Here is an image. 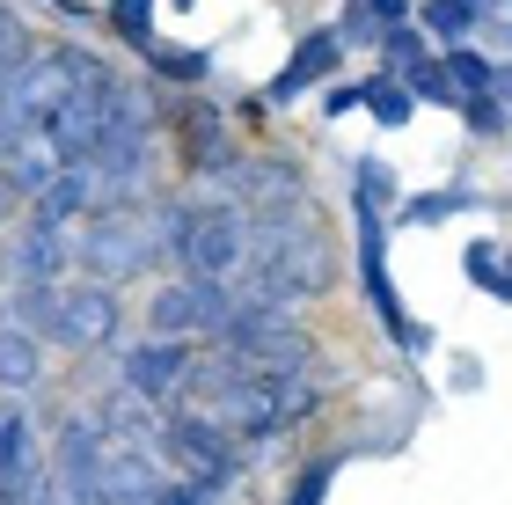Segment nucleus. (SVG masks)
<instances>
[{
    "instance_id": "nucleus-1",
    "label": "nucleus",
    "mask_w": 512,
    "mask_h": 505,
    "mask_svg": "<svg viewBox=\"0 0 512 505\" xmlns=\"http://www.w3.org/2000/svg\"><path fill=\"white\" fill-rule=\"evenodd\" d=\"M74 264L88 271L96 286H125L139 271L154 264V220L139 213V205H96L74 242Z\"/></svg>"
},
{
    "instance_id": "nucleus-2",
    "label": "nucleus",
    "mask_w": 512,
    "mask_h": 505,
    "mask_svg": "<svg viewBox=\"0 0 512 505\" xmlns=\"http://www.w3.org/2000/svg\"><path fill=\"white\" fill-rule=\"evenodd\" d=\"M249 264H256V279H278L293 293L330 279V257H322V242H315V227H308L300 205H278V213L249 220Z\"/></svg>"
},
{
    "instance_id": "nucleus-3",
    "label": "nucleus",
    "mask_w": 512,
    "mask_h": 505,
    "mask_svg": "<svg viewBox=\"0 0 512 505\" xmlns=\"http://www.w3.org/2000/svg\"><path fill=\"white\" fill-rule=\"evenodd\" d=\"M352 205H359V286H366V308H374V323L417 359L432 337L403 315V293H395V279H388V220H381V205H366V198H352Z\"/></svg>"
},
{
    "instance_id": "nucleus-4",
    "label": "nucleus",
    "mask_w": 512,
    "mask_h": 505,
    "mask_svg": "<svg viewBox=\"0 0 512 505\" xmlns=\"http://www.w3.org/2000/svg\"><path fill=\"white\" fill-rule=\"evenodd\" d=\"M176 257L191 279H235L249 264V213L242 205H191V227H183Z\"/></svg>"
},
{
    "instance_id": "nucleus-5",
    "label": "nucleus",
    "mask_w": 512,
    "mask_h": 505,
    "mask_svg": "<svg viewBox=\"0 0 512 505\" xmlns=\"http://www.w3.org/2000/svg\"><path fill=\"white\" fill-rule=\"evenodd\" d=\"M183 381H191V344H183V337L125 344V388H132L139 403H169Z\"/></svg>"
},
{
    "instance_id": "nucleus-6",
    "label": "nucleus",
    "mask_w": 512,
    "mask_h": 505,
    "mask_svg": "<svg viewBox=\"0 0 512 505\" xmlns=\"http://www.w3.org/2000/svg\"><path fill=\"white\" fill-rule=\"evenodd\" d=\"M118 337V293L110 286H74V293H59V337L52 344H66V352H96V344H110Z\"/></svg>"
},
{
    "instance_id": "nucleus-7",
    "label": "nucleus",
    "mask_w": 512,
    "mask_h": 505,
    "mask_svg": "<svg viewBox=\"0 0 512 505\" xmlns=\"http://www.w3.org/2000/svg\"><path fill=\"white\" fill-rule=\"evenodd\" d=\"M74 264V242L59 235L52 220H30L22 235L8 242V257H0V271H8V286H59V271Z\"/></svg>"
},
{
    "instance_id": "nucleus-8",
    "label": "nucleus",
    "mask_w": 512,
    "mask_h": 505,
    "mask_svg": "<svg viewBox=\"0 0 512 505\" xmlns=\"http://www.w3.org/2000/svg\"><path fill=\"white\" fill-rule=\"evenodd\" d=\"M344 66V37L337 30H308L293 44V59L271 74V88H264V103H293V96H308V88H322Z\"/></svg>"
},
{
    "instance_id": "nucleus-9",
    "label": "nucleus",
    "mask_w": 512,
    "mask_h": 505,
    "mask_svg": "<svg viewBox=\"0 0 512 505\" xmlns=\"http://www.w3.org/2000/svg\"><path fill=\"white\" fill-rule=\"evenodd\" d=\"M161 454H176V462H235L227 454V425L220 418H205V410H169V425H161Z\"/></svg>"
},
{
    "instance_id": "nucleus-10",
    "label": "nucleus",
    "mask_w": 512,
    "mask_h": 505,
    "mask_svg": "<svg viewBox=\"0 0 512 505\" xmlns=\"http://www.w3.org/2000/svg\"><path fill=\"white\" fill-rule=\"evenodd\" d=\"M0 323H8V330H30L37 344H52V337H59V286H8Z\"/></svg>"
},
{
    "instance_id": "nucleus-11",
    "label": "nucleus",
    "mask_w": 512,
    "mask_h": 505,
    "mask_svg": "<svg viewBox=\"0 0 512 505\" xmlns=\"http://www.w3.org/2000/svg\"><path fill=\"white\" fill-rule=\"evenodd\" d=\"M37 381H44V344L30 330L0 323V388H8V396H30Z\"/></svg>"
},
{
    "instance_id": "nucleus-12",
    "label": "nucleus",
    "mask_w": 512,
    "mask_h": 505,
    "mask_svg": "<svg viewBox=\"0 0 512 505\" xmlns=\"http://www.w3.org/2000/svg\"><path fill=\"white\" fill-rule=\"evenodd\" d=\"M81 213H96V183H88V169H59V176L37 191V220L66 227V220H81Z\"/></svg>"
},
{
    "instance_id": "nucleus-13",
    "label": "nucleus",
    "mask_w": 512,
    "mask_h": 505,
    "mask_svg": "<svg viewBox=\"0 0 512 505\" xmlns=\"http://www.w3.org/2000/svg\"><path fill=\"white\" fill-rule=\"evenodd\" d=\"M491 8H498V0H425L410 22H425L439 44H469L476 22H491Z\"/></svg>"
},
{
    "instance_id": "nucleus-14",
    "label": "nucleus",
    "mask_w": 512,
    "mask_h": 505,
    "mask_svg": "<svg viewBox=\"0 0 512 505\" xmlns=\"http://www.w3.org/2000/svg\"><path fill=\"white\" fill-rule=\"evenodd\" d=\"M147 337H198V301H191V279L183 286H161L147 301Z\"/></svg>"
},
{
    "instance_id": "nucleus-15",
    "label": "nucleus",
    "mask_w": 512,
    "mask_h": 505,
    "mask_svg": "<svg viewBox=\"0 0 512 505\" xmlns=\"http://www.w3.org/2000/svg\"><path fill=\"white\" fill-rule=\"evenodd\" d=\"M359 110H374V125H388V132H403V125L417 118L410 88L395 81V74H374V81H359Z\"/></svg>"
},
{
    "instance_id": "nucleus-16",
    "label": "nucleus",
    "mask_w": 512,
    "mask_h": 505,
    "mask_svg": "<svg viewBox=\"0 0 512 505\" xmlns=\"http://www.w3.org/2000/svg\"><path fill=\"white\" fill-rule=\"evenodd\" d=\"M395 81L410 88V103H439V110H461V88L447 81V66H439L432 52L417 59V66H403V74H395Z\"/></svg>"
},
{
    "instance_id": "nucleus-17",
    "label": "nucleus",
    "mask_w": 512,
    "mask_h": 505,
    "mask_svg": "<svg viewBox=\"0 0 512 505\" xmlns=\"http://www.w3.org/2000/svg\"><path fill=\"white\" fill-rule=\"evenodd\" d=\"M147 66H154V74L161 81H205V74H213V52H198V44H147Z\"/></svg>"
},
{
    "instance_id": "nucleus-18",
    "label": "nucleus",
    "mask_w": 512,
    "mask_h": 505,
    "mask_svg": "<svg viewBox=\"0 0 512 505\" xmlns=\"http://www.w3.org/2000/svg\"><path fill=\"white\" fill-rule=\"evenodd\" d=\"M447 81L461 88V96H491L498 88V59H483V52H469V44H447Z\"/></svg>"
},
{
    "instance_id": "nucleus-19",
    "label": "nucleus",
    "mask_w": 512,
    "mask_h": 505,
    "mask_svg": "<svg viewBox=\"0 0 512 505\" xmlns=\"http://www.w3.org/2000/svg\"><path fill=\"white\" fill-rule=\"evenodd\" d=\"M461 271H469V286H483L491 301H512V279H505L498 242H469V249H461Z\"/></svg>"
},
{
    "instance_id": "nucleus-20",
    "label": "nucleus",
    "mask_w": 512,
    "mask_h": 505,
    "mask_svg": "<svg viewBox=\"0 0 512 505\" xmlns=\"http://www.w3.org/2000/svg\"><path fill=\"white\" fill-rule=\"evenodd\" d=\"M476 191H425V198H403V227H432V220H454V213H476Z\"/></svg>"
},
{
    "instance_id": "nucleus-21",
    "label": "nucleus",
    "mask_w": 512,
    "mask_h": 505,
    "mask_svg": "<svg viewBox=\"0 0 512 505\" xmlns=\"http://www.w3.org/2000/svg\"><path fill=\"white\" fill-rule=\"evenodd\" d=\"M337 469H344V454H315V462L300 469V484L286 491V505H322V498H330V484H337Z\"/></svg>"
},
{
    "instance_id": "nucleus-22",
    "label": "nucleus",
    "mask_w": 512,
    "mask_h": 505,
    "mask_svg": "<svg viewBox=\"0 0 512 505\" xmlns=\"http://www.w3.org/2000/svg\"><path fill=\"white\" fill-rule=\"evenodd\" d=\"M110 30L147 52V44H154V0H110Z\"/></svg>"
},
{
    "instance_id": "nucleus-23",
    "label": "nucleus",
    "mask_w": 512,
    "mask_h": 505,
    "mask_svg": "<svg viewBox=\"0 0 512 505\" xmlns=\"http://www.w3.org/2000/svg\"><path fill=\"white\" fill-rule=\"evenodd\" d=\"M461 118H469L476 140H505V125H512V110L498 96H461Z\"/></svg>"
},
{
    "instance_id": "nucleus-24",
    "label": "nucleus",
    "mask_w": 512,
    "mask_h": 505,
    "mask_svg": "<svg viewBox=\"0 0 512 505\" xmlns=\"http://www.w3.org/2000/svg\"><path fill=\"white\" fill-rule=\"evenodd\" d=\"M359 198H366V205H388V213H395V205H403V183H395L388 162H374V154H366V162H359Z\"/></svg>"
},
{
    "instance_id": "nucleus-25",
    "label": "nucleus",
    "mask_w": 512,
    "mask_h": 505,
    "mask_svg": "<svg viewBox=\"0 0 512 505\" xmlns=\"http://www.w3.org/2000/svg\"><path fill=\"white\" fill-rule=\"evenodd\" d=\"M381 59H395L388 74H403V66H417V59H425V37H417L410 22H395V30H381Z\"/></svg>"
},
{
    "instance_id": "nucleus-26",
    "label": "nucleus",
    "mask_w": 512,
    "mask_h": 505,
    "mask_svg": "<svg viewBox=\"0 0 512 505\" xmlns=\"http://www.w3.org/2000/svg\"><path fill=\"white\" fill-rule=\"evenodd\" d=\"M359 15H374L381 30H395V22H410V15H417V0H359Z\"/></svg>"
},
{
    "instance_id": "nucleus-27",
    "label": "nucleus",
    "mask_w": 512,
    "mask_h": 505,
    "mask_svg": "<svg viewBox=\"0 0 512 505\" xmlns=\"http://www.w3.org/2000/svg\"><path fill=\"white\" fill-rule=\"evenodd\" d=\"M344 110H359V81H322V118H344Z\"/></svg>"
},
{
    "instance_id": "nucleus-28",
    "label": "nucleus",
    "mask_w": 512,
    "mask_h": 505,
    "mask_svg": "<svg viewBox=\"0 0 512 505\" xmlns=\"http://www.w3.org/2000/svg\"><path fill=\"white\" fill-rule=\"evenodd\" d=\"M147 505H198V491H191V484H176V476H161V491H154Z\"/></svg>"
},
{
    "instance_id": "nucleus-29",
    "label": "nucleus",
    "mask_w": 512,
    "mask_h": 505,
    "mask_svg": "<svg viewBox=\"0 0 512 505\" xmlns=\"http://www.w3.org/2000/svg\"><path fill=\"white\" fill-rule=\"evenodd\" d=\"M491 96H498V103H505V110H512V59H505V66H498V88H491Z\"/></svg>"
},
{
    "instance_id": "nucleus-30",
    "label": "nucleus",
    "mask_w": 512,
    "mask_h": 505,
    "mask_svg": "<svg viewBox=\"0 0 512 505\" xmlns=\"http://www.w3.org/2000/svg\"><path fill=\"white\" fill-rule=\"evenodd\" d=\"M8 213H15V183L0 176V220H8Z\"/></svg>"
},
{
    "instance_id": "nucleus-31",
    "label": "nucleus",
    "mask_w": 512,
    "mask_h": 505,
    "mask_svg": "<svg viewBox=\"0 0 512 505\" xmlns=\"http://www.w3.org/2000/svg\"><path fill=\"white\" fill-rule=\"evenodd\" d=\"M15 505H52V498H15Z\"/></svg>"
},
{
    "instance_id": "nucleus-32",
    "label": "nucleus",
    "mask_w": 512,
    "mask_h": 505,
    "mask_svg": "<svg viewBox=\"0 0 512 505\" xmlns=\"http://www.w3.org/2000/svg\"><path fill=\"white\" fill-rule=\"evenodd\" d=\"M505 279H512V249H505Z\"/></svg>"
},
{
    "instance_id": "nucleus-33",
    "label": "nucleus",
    "mask_w": 512,
    "mask_h": 505,
    "mask_svg": "<svg viewBox=\"0 0 512 505\" xmlns=\"http://www.w3.org/2000/svg\"><path fill=\"white\" fill-rule=\"evenodd\" d=\"M176 8H191V0H176Z\"/></svg>"
}]
</instances>
